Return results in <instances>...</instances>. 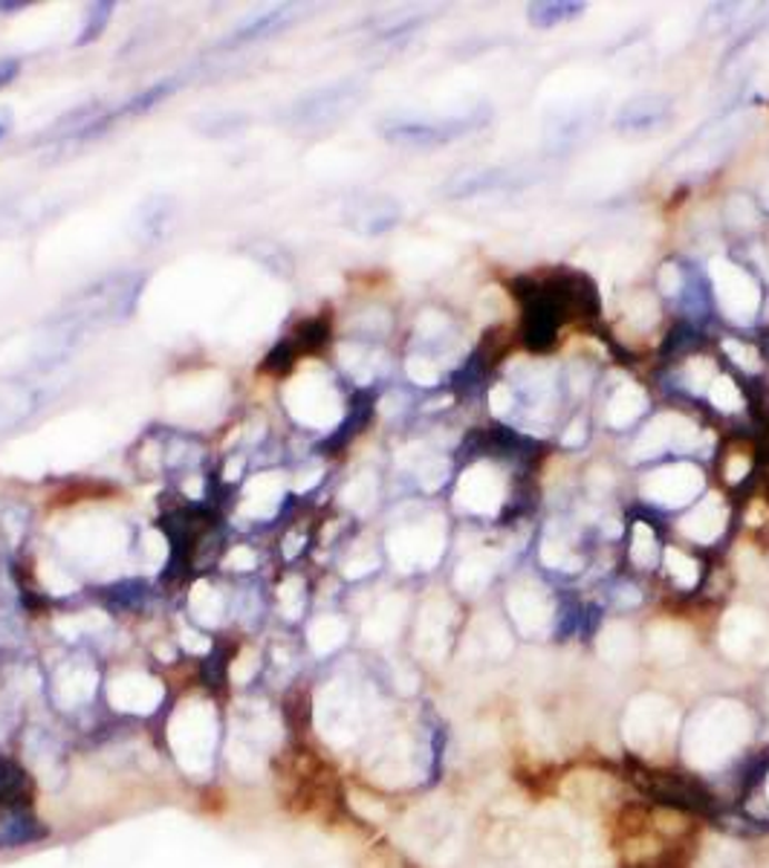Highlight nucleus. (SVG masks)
Returning <instances> with one entry per match:
<instances>
[{"mask_svg": "<svg viewBox=\"0 0 769 868\" xmlns=\"http://www.w3.org/2000/svg\"><path fill=\"white\" fill-rule=\"evenodd\" d=\"M7 134H9V116L0 114V139L7 137Z\"/></svg>", "mask_w": 769, "mask_h": 868, "instance_id": "ea45409f", "label": "nucleus"}, {"mask_svg": "<svg viewBox=\"0 0 769 868\" xmlns=\"http://www.w3.org/2000/svg\"><path fill=\"white\" fill-rule=\"evenodd\" d=\"M461 499L475 513H495L501 499H504V481L492 466H477V470L466 472Z\"/></svg>", "mask_w": 769, "mask_h": 868, "instance_id": "2eb2a0df", "label": "nucleus"}, {"mask_svg": "<svg viewBox=\"0 0 769 868\" xmlns=\"http://www.w3.org/2000/svg\"><path fill=\"white\" fill-rule=\"evenodd\" d=\"M108 698L119 712H137V716H151L162 701V687L148 674H122L110 680Z\"/></svg>", "mask_w": 769, "mask_h": 868, "instance_id": "9d476101", "label": "nucleus"}, {"mask_svg": "<svg viewBox=\"0 0 769 868\" xmlns=\"http://www.w3.org/2000/svg\"><path fill=\"white\" fill-rule=\"evenodd\" d=\"M255 669H258V658H255V654H244L238 663L231 665V680H235V683H246V680L255 674Z\"/></svg>", "mask_w": 769, "mask_h": 868, "instance_id": "7c9ffc66", "label": "nucleus"}, {"mask_svg": "<svg viewBox=\"0 0 769 868\" xmlns=\"http://www.w3.org/2000/svg\"><path fill=\"white\" fill-rule=\"evenodd\" d=\"M490 403H492V412H495V414H506V412H510V405H512L510 388H506V385H497V388L492 391Z\"/></svg>", "mask_w": 769, "mask_h": 868, "instance_id": "473e14b6", "label": "nucleus"}, {"mask_svg": "<svg viewBox=\"0 0 769 868\" xmlns=\"http://www.w3.org/2000/svg\"><path fill=\"white\" fill-rule=\"evenodd\" d=\"M714 284H718V298L723 310L735 322H749L758 310V287L743 269H738L729 260H714L712 267Z\"/></svg>", "mask_w": 769, "mask_h": 868, "instance_id": "0eeeda50", "label": "nucleus"}, {"mask_svg": "<svg viewBox=\"0 0 769 868\" xmlns=\"http://www.w3.org/2000/svg\"><path fill=\"white\" fill-rule=\"evenodd\" d=\"M186 645L191 651H209V640H197V634H186Z\"/></svg>", "mask_w": 769, "mask_h": 868, "instance_id": "c9c22d12", "label": "nucleus"}, {"mask_svg": "<svg viewBox=\"0 0 769 868\" xmlns=\"http://www.w3.org/2000/svg\"><path fill=\"white\" fill-rule=\"evenodd\" d=\"M747 466H749L747 461H732V463H729V481H738V477H741V470L747 472Z\"/></svg>", "mask_w": 769, "mask_h": 868, "instance_id": "e433bc0d", "label": "nucleus"}, {"mask_svg": "<svg viewBox=\"0 0 769 868\" xmlns=\"http://www.w3.org/2000/svg\"><path fill=\"white\" fill-rule=\"evenodd\" d=\"M342 637H345V629H342L336 620L316 622V625L309 629V640H313V649H316L318 654H327V651L336 649V645L342 643Z\"/></svg>", "mask_w": 769, "mask_h": 868, "instance_id": "a878e982", "label": "nucleus"}, {"mask_svg": "<svg viewBox=\"0 0 769 868\" xmlns=\"http://www.w3.org/2000/svg\"><path fill=\"white\" fill-rule=\"evenodd\" d=\"M18 215H21V203H14V200L0 203V226H7V224H12V220H18Z\"/></svg>", "mask_w": 769, "mask_h": 868, "instance_id": "f704fd0d", "label": "nucleus"}, {"mask_svg": "<svg viewBox=\"0 0 769 868\" xmlns=\"http://www.w3.org/2000/svg\"><path fill=\"white\" fill-rule=\"evenodd\" d=\"M666 564H669V573L677 582V588L691 591V588L698 585L700 564L694 562V559L686 556L683 550H669V553H666Z\"/></svg>", "mask_w": 769, "mask_h": 868, "instance_id": "5701e85b", "label": "nucleus"}, {"mask_svg": "<svg viewBox=\"0 0 769 868\" xmlns=\"http://www.w3.org/2000/svg\"><path fill=\"white\" fill-rule=\"evenodd\" d=\"M114 3H93V7H87L85 12V23H81L79 29V38H76V43H90L96 41V38L108 29L110 18H114Z\"/></svg>", "mask_w": 769, "mask_h": 868, "instance_id": "393cba45", "label": "nucleus"}, {"mask_svg": "<svg viewBox=\"0 0 769 868\" xmlns=\"http://www.w3.org/2000/svg\"><path fill=\"white\" fill-rule=\"evenodd\" d=\"M18 72H21V58H12V56L0 58V87H7L9 81L18 79Z\"/></svg>", "mask_w": 769, "mask_h": 868, "instance_id": "2f4dec72", "label": "nucleus"}, {"mask_svg": "<svg viewBox=\"0 0 769 868\" xmlns=\"http://www.w3.org/2000/svg\"><path fill=\"white\" fill-rule=\"evenodd\" d=\"M244 122L246 116L240 114H209L197 119V128H200L203 134H209V137H226L231 130L244 128Z\"/></svg>", "mask_w": 769, "mask_h": 868, "instance_id": "bb28decb", "label": "nucleus"}, {"mask_svg": "<svg viewBox=\"0 0 769 868\" xmlns=\"http://www.w3.org/2000/svg\"><path fill=\"white\" fill-rule=\"evenodd\" d=\"M698 443V428L691 426L689 420L677 417V414H662L657 417L637 441V457L660 455L662 448H691Z\"/></svg>", "mask_w": 769, "mask_h": 868, "instance_id": "1a4fd4ad", "label": "nucleus"}, {"mask_svg": "<svg viewBox=\"0 0 769 868\" xmlns=\"http://www.w3.org/2000/svg\"><path fill=\"white\" fill-rule=\"evenodd\" d=\"M359 96L362 87L356 81H336V85L318 87V90L298 96L284 114V119L293 128H327V125L338 122L342 116L351 114Z\"/></svg>", "mask_w": 769, "mask_h": 868, "instance_id": "39448f33", "label": "nucleus"}, {"mask_svg": "<svg viewBox=\"0 0 769 868\" xmlns=\"http://www.w3.org/2000/svg\"><path fill=\"white\" fill-rule=\"evenodd\" d=\"M758 785H761V790H763V799H767V808H769V767H767V773L761 776V781H758Z\"/></svg>", "mask_w": 769, "mask_h": 868, "instance_id": "58836bf2", "label": "nucleus"}, {"mask_svg": "<svg viewBox=\"0 0 769 868\" xmlns=\"http://www.w3.org/2000/svg\"><path fill=\"white\" fill-rule=\"evenodd\" d=\"M727 527V506L720 504L718 495H709L703 504L683 521V533L694 542H714Z\"/></svg>", "mask_w": 769, "mask_h": 868, "instance_id": "f3484780", "label": "nucleus"}, {"mask_svg": "<svg viewBox=\"0 0 769 868\" xmlns=\"http://www.w3.org/2000/svg\"><path fill=\"white\" fill-rule=\"evenodd\" d=\"M38 403H41V394L38 391L14 388L0 394V426H12L18 420L27 417L29 412H36Z\"/></svg>", "mask_w": 769, "mask_h": 868, "instance_id": "412c9836", "label": "nucleus"}, {"mask_svg": "<svg viewBox=\"0 0 769 868\" xmlns=\"http://www.w3.org/2000/svg\"><path fill=\"white\" fill-rule=\"evenodd\" d=\"M316 723L318 732H322L333 747L353 744V741L359 738L362 723H365V709L359 707V701H356L347 689L331 687L324 689V694H318Z\"/></svg>", "mask_w": 769, "mask_h": 868, "instance_id": "423d86ee", "label": "nucleus"}, {"mask_svg": "<svg viewBox=\"0 0 769 868\" xmlns=\"http://www.w3.org/2000/svg\"><path fill=\"white\" fill-rule=\"evenodd\" d=\"M723 347H727V354L732 356V359L738 362L741 368H749V371L758 368V354L752 351V347H743V345H738V342H727Z\"/></svg>", "mask_w": 769, "mask_h": 868, "instance_id": "c756f323", "label": "nucleus"}, {"mask_svg": "<svg viewBox=\"0 0 769 868\" xmlns=\"http://www.w3.org/2000/svg\"><path fill=\"white\" fill-rule=\"evenodd\" d=\"M174 211H177V203L166 195H154L148 197V200H142L137 206V211H134V226H130L134 238L145 246L159 244V240L168 235Z\"/></svg>", "mask_w": 769, "mask_h": 868, "instance_id": "ddd939ff", "label": "nucleus"}, {"mask_svg": "<svg viewBox=\"0 0 769 868\" xmlns=\"http://www.w3.org/2000/svg\"><path fill=\"white\" fill-rule=\"evenodd\" d=\"M347 217H351V224L356 226V229L374 235V231L394 226L396 206L391 200H385V197H367V200L356 203Z\"/></svg>", "mask_w": 769, "mask_h": 868, "instance_id": "6ab92c4d", "label": "nucleus"}, {"mask_svg": "<svg viewBox=\"0 0 769 868\" xmlns=\"http://www.w3.org/2000/svg\"><path fill=\"white\" fill-rule=\"evenodd\" d=\"M619 649H625V654L631 658L633 654V634L625 629V625H611V629L604 631L602 640V654L604 658H611V663H619Z\"/></svg>", "mask_w": 769, "mask_h": 868, "instance_id": "cd10ccee", "label": "nucleus"}, {"mask_svg": "<svg viewBox=\"0 0 769 868\" xmlns=\"http://www.w3.org/2000/svg\"><path fill=\"white\" fill-rule=\"evenodd\" d=\"M631 562L637 564V568H642V571L654 568V562H657V535H654V530L648 527V524H642V521L637 524V527H633Z\"/></svg>", "mask_w": 769, "mask_h": 868, "instance_id": "4be33fe9", "label": "nucleus"}, {"mask_svg": "<svg viewBox=\"0 0 769 868\" xmlns=\"http://www.w3.org/2000/svg\"><path fill=\"white\" fill-rule=\"evenodd\" d=\"M466 119H440V122H428V119H396V122L385 125V137L396 145H408V148H432V145L448 142V139L466 134Z\"/></svg>", "mask_w": 769, "mask_h": 868, "instance_id": "6e6552de", "label": "nucleus"}, {"mask_svg": "<svg viewBox=\"0 0 769 868\" xmlns=\"http://www.w3.org/2000/svg\"><path fill=\"white\" fill-rule=\"evenodd\" d=\"M21 9H27V3H18V0H14V3H7V0H0V12L12 14V12H21Z\"/></svg>", "mask_w": 769, "mask_h": 868, "instance_id": "4c0bfd02", "label": "nucleus"}, {"mask_svg": "<svg viewBox=\"0 0 769 868\" xmlns=\"http://www.w3.org/2000/svg\"><path fill=\"white\" fill-rule=\"evenodd\" d=\"M295 14L298 12L289 7L266 9V12L253 14V18L240 23L235 32H229V36L220 41V47H244V43L264 41V38H269V36H278V32H284V29H287L289 23L295 21Z\"/></svg>", "mask_w": 769, "mask_h": 868, "instance_id": "4468645a", "label": "nucleus"}, {"mask_svg": "<svg viewBox=\"0 0 769 868\" xmlns=\"http://www.w3.org/2000/svg\"><path fill=\"white\" fill-rule=\"evenodd\" d=\"M651 649L666 660H677L686 654V634L674 625H660L657 631H651Z\"/></svg>", "mask_w": 769, "mask_h": 868, "instance_id": "b1692460", "label": "nucleus"}, {"mask_svg": "<svg viewBox=\"0 0 769 868\" xmlns=\"http://www.w3.org/2000/svg\"><path fill=\"white\" fill-rule=\"evenodd\" d=\"M96 674L87 669H67L56 680V701L61 709H76L93 698Z\"/></svg>", "mask_w": 769, "mask_h": 868, "instance_id": "a211bd4d", "label": "nucleus"}, {"mask_svg": "<svg viewBox=\"0 0 769 868\" xmlns=\"http://www.w3.org/2000/svg\"><path fill=\"white\" fill-rule=\"evenodd\" d=\"M680 712L662 694H642L633 703H628L622 732H625L628 747L633 750V759L651 765V759L669 756L680 744Z\"/></svg>", "mask_w": 769, "mask_h": 868, "instance_id": "7ed1b4c3", "label": "nucleus"}, {"mask_svg": "<svg viewBox=\"0 0 769 868\" xmlns=\"http://www.w3.org/2000/svg\"><path fill=\"white\" fill-rule=\"evenodd\" d=\"M703 486V477L694 466H671V470L657 472L654 477H648L645 481V495L657 504L666 506H677L691 501V495Z\"/></svg>", "mask_w": 769, "mask_h": 868, "instance_id": "9b49d317", "label": "nucleus"}, {"mask_svg": "<svg viewBox=\"0 0 769 868\" xmlns=\"http://www.w3.org/2000/svg\"><path fill=\"white\" fill-rule=\"evenodd\" d=\"M660 287H662V293H669V296H674L677 287H680V273H677V267L666 264V269H662V273H660Z\"/></svg>", "mask_w": 769, "mask_h": 868, "instance_id": "72a5a7b5", "label": "nucleus"}, {"mask_svg": "<svg viewBox=\"0 0 769 868\" xmlns=\"http://www.w3.org/2000/svg\"><path fill=\"white\" fill-rule=\"evenodd\" d=\"M510 614L521 634H544L553 622V605L544 600L541 588H515L510 593Z\"/></svg>", "mask_w": 769, "mask_h": 868, "instance_id": "f8f14e48", "label": "nucleus"}, {"mask_svg": "<svg viewBox=\"0 0 769 868\" xmlns=\"http://www.w3.org/2000/svg\"><path fill=\"white\" fill-rule=\"evenodd\" d=\"M142 284L145 275L116 273L72 293L65 307L43 322L41 345L32 354V368L52 371L87 339V333L125 322L137 307Z\"/></svg>", "mask_w": 769, "mask_h": 868, "instance_id": "f257e3e1", "label": "nucleus"}, {"mask_svg": "<svg viewBox=\"0 0 769 868\" xmlns=\"http://www.w3.org/2000/svg\"><path fill=\"white\" fill-rule=\"evenodd\" d=\"M642 408H645V394L637 385H622L608 405V423L617 428L631 426L633 420L642 414Z\"/></svg>", "mask_w": 769, "mask_h": 868, "instance_id": "aec40b11", "label": "nucleus"}, {"mask_svg": "<svg viewBox=\"0 0 769 868\" xmlns=\"http://www.w3.org/2000/svg\"><path fill=\"white\" fill-rule=\"evenodd\" d=\"M763 634H767V622L758 617V611H732L723 629V645L735 658H741L752 651V645L761 643Z\"/></svg>", "mask_w": 769, "mask_h": 868, "instance_id": "dca6fc26", "label": "nucleus"}, {"mask_svg": "<svg viewBox=\"0 0 769 868\" xmlns=\"http://www.w3.org/2000/svg\"><path fill=\"white\" fill-rule=\"evenodd\" d=\"M168 741L186 773H209L217 741V718L211 703H186L177 709L168 723Z\"/></svg>", "mask_w": 769, "mask_h": 868, "instance_id": "20e7f679", "label": "nucleus"}, {"mask_svg": "<svg viewBox=\"0 0 769 868\" xmlns=\"http://www.w3.org/2000/svg\"><path fill=\"white\" fill-rule=\"evenodd\" d=\"M756 732V716L732 698H718L698 707L680 730V752L691 765V773H718L732 765L749 747Z\"/></svg>", "mask_w": 769, "mask_h": 868, "instance_id": "f03ea898", "label": "nucleus"}, {"mask_svg": "<svg viewBox=\"0 0 769 868\" xmlns=\"http://www.w3.org/2000/svg\"><path fill=\"white\" fill-rule=\"evenodd\" d=\"M709 394H712V403L718 405L720 412H738L741 408V391H738V385L729 376H718Z\"/></svg>", "mask_w": 769, "mask_h": 868, "instance_id": "c85d7f7f", "label": "nucleus"}]
</instances>
